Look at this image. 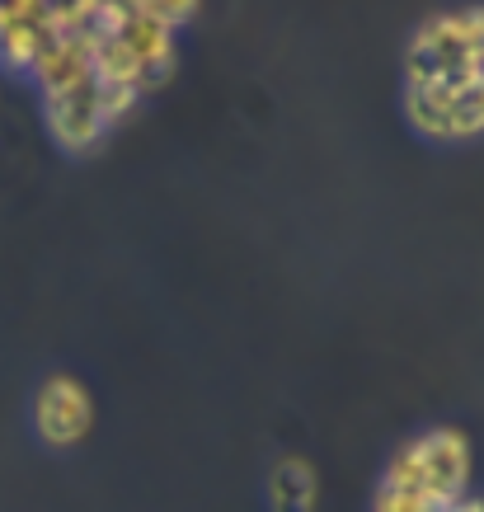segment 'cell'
Instances as JSON below:
<instances>
[{"label":"cell","mask_w":484,"mask_h":512,"mask_svg":"<svg viewBox=\"0 0 484 512\" xmlns=\"http://www.w3.org/2000/svg\"><path fill=\"white\" fill-rule=\"evenodd\" d=\"M484 10H438L409 33L405 47V85H470L480 80Z\"/></svg>","instance_id":"obj_1"},{"label":"cell","mask_w":484,"mask_h":512,"mask_svg":"<svg viewBox=\"0 0 484 512\" xmlns=\"http://www.w3.org/2000/svg\"><path fill=\"white\" fill-rule=\"evenodd\" d=\"M386 494H414V498H456L470 489V442L461 428L433 423L400 442L391 466L381 475Z\"/></svg>","instance_id":"obj_2"},{"label":"cell","mask_w":484,"mask_h":512,"mask_svg":"<svg viewBox=\"0 0 484 512\" xmlns=\"http://www.w3.org/2000/svg\"><path fill=\"white\" fill-rule=\"evenodd\" d=\"M484 80L470 85H405V113L423 137L461 141L484 123Z\"/></svg>","instance_id":"obj_3"},{"label":"cell","mask_w":484,"mask_h":512,"mask_svg":"<svg viewBox=\"0 0 484 512\" xmlns=\"http://www.w3.org/2000/svg\"><path fill=\"white\" fill-rule=\"evenodd\" d=\"M43 118L47 132L57 146L66 151H90L109 137V118H104V104H99V76H80L76 85H62V90L43 94Z\"/></svg>","instance_id":"obj_4"},{"label":"cell","mask_w":484,"mask_h":512,"mask_svg":"<svg viewBox=\"0 0 484 512\" xmlns=\"http://www.w3.org/2000/svg\"><path fill=\"white\" fill-rule=\"evenodd\" d=\"M90 423H94V400L76 376L57 372L33 390V428H38L43 442L71 447V442H80L90 433Z\"/></svg>","instance_id":"obj_5"},{"label":"cell","mask_w":484,"mask_h":512,"mask_svg":"<svg viewBox=\"0 0 484 512\" xmlns=\"http://www.w3.org/2000/svg\"><path fill=\"white\" fill-rule=\"evenodd\" d=\"M52 10L57 5H43V0H5L0 5V62L29 71L38 47L52 33Z\"/></svg>","instance_id":"obj_6"},{"label":"cell","mask_w":484,"mask_h":512,"mask_svg":"<svg viewBox=\"0 0 484 512\" xmlns=\"http://www.w3.org/2000/svg\"><path fill=\"white\" fill-rule=\"evenodd\" d=\"M268 503L273 512H315V470L301 456H282L268 470Z\"/></svg>","instance_id":"obj_7"}]
</instances>
